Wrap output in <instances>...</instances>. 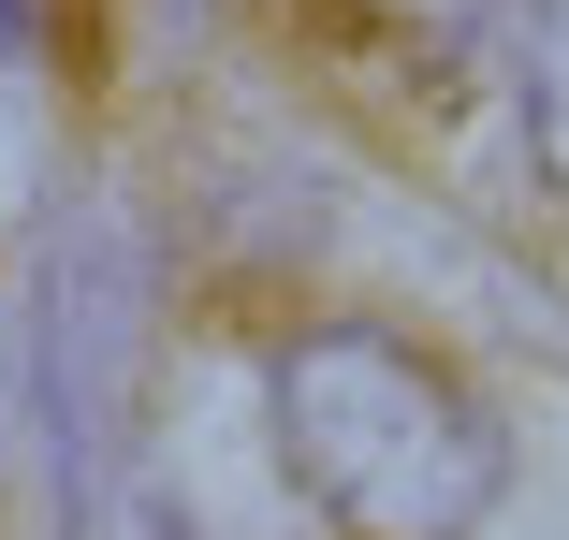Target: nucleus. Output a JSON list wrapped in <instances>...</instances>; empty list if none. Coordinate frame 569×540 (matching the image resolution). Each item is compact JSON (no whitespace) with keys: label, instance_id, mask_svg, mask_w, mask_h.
<instances>
[{"label":"nucleus","instance_id":"nucleus-1","mask_svg":"<svg viewBox=\"0 0 569 540\" xmlns=\"http://www.w3.org/2000/svg\"><path fill=\"white\" fill-rule=\"evenodd\" d=\"M278 453H292V482L336 526H366V540H468L497 511V423L423 351L351 337V321L278 366Z\"/></svg>","mask_w":569,"mask_h":540},{"label":"nucleus","instance_id":"nucleus-2","mask_svg":"<svg viewBox=\"0 0 569 540\" xmlns=\"http://www.w3.org/2000/svg\"><path fill=\"white\" fill-rule=\"evenodd\" d=\"M526 132H540V176H569V0H540V44H526Z\"/></svg>","mask_w":569,"mask_h":540}]
</instances>
